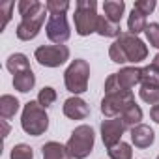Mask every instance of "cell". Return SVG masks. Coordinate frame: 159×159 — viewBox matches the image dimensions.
I'll return each mask as SVG.
<instances>
[{
	"label": "cell",
	"instance_id": "1",
	"mask_svg": "<svg viewBox=\"0 0 159 159\" xmlns=\"http://www.w3.org/2000/svg\"><path fill=\"white\" fill-rule=\"evenodd\" d=\"M90 83V64L84 58H75L64 71L66 90L73 96H81L88 90Z\"/></svg>",
	"mask_w": 159,
	"mask_h": 159
},
{
	"label": "cell",
	"instance_id": "2",
	"mask_svg": "<svg viewBox=\"0 0 159 159\" xmlns=\"http://www.w3.org/2000/svg\"><path fill=\"white\" fill-rule=\"evenodd\" d=\"M21 127L30 137H39L49 129V114L38 101H28L21 112Z\"/></svg>",
	"mask_w": 159,
	"mask_h": 159
},
{
	"label": "cell",
	"instance_id": "3",
	"mask_svg": "<svg viewBox=\"0 0 159 159\" xmlns=\"http://www.w3.org/2000/svg\"><path fill=\"white\" fill-rule=\"evenodd\" d=\"M98 2L96 0H77L75 2V13H73V25L75 32L79 36H90L98 30Z\"/></svg>",
	"mask_w": 159,
	"mask_h": 159
},
{
	"label": "cell",
	"instance_id": "4",
	"mask_svg": "<svg viewBox=\"0 0 159 159\" xmlns=\"http://www.w3.org/2000/svg\"><path fill=\"white\" fill-rule=\"evenodd\" d=\"M94 144H96V133H94L92 125H88V124L77 125L66 142L67 152L71 153L73 159H86L94 152Z\"/></svg>",
	"mask_w": 159,
	"mask_h": 159
},
{
	"label": "cell",
	"instance_id": "5",
	"mask_svg": "<svg viewBox=\"0 0 159 159\" xmlns=\"http://www.w3.org/2000/svg\"><path fill=\"white\" fill-rule=\"evenodd\" d=\"M71 52L67 45H39L34 51V58L43 67H60L69 60Z\"/></svg>",
	"mask_w": 159,
	"mask_h": 159
},
{
	"label": "cell",
	"instance_id": "6",
	"mask_svg": "<svg viewBox=\"0 0 159 159\" xmlns=\"http://www.w3.org/2000/svg\"><path fill=\"white\" fill-rule=\"evenodd\" d=\"M131 103H135L133 92L120 90L116 94H105V98L101 99V114L105 118H118Z\"/></svg>",
	"mask_w": 159,
	"mask_h": 159
},
{
	"label": "cell",
	"instance_id": "7",
	"mask_svg": "<svg viewBox=\"0 0 159 159\" xmlns=\"http://www.w3.org/2000/svg\"><path fill=\"white\" fill-rule=\"evenodd\" d=\"M116 41L122 45L127 62L139 64V62H142V60L148 58V45H146L139 36H133V34H129V32H122V36H120Z\"/></svg>",
	"mask_w": 159,
	"mask_h": 159
},
{
	"label": "cell",
	"instance_id": "8",
	"mask_svg": "<svg viewBox=\"0 0 159 159\" xmlns=\"http://www.w3.org/2000/svg\"><path fill=\"white\" fill-rule=\"evenodd\" d=\"M45 34L52 45H64L71 38V28L66 15H49V21L45 25Z\"/></svg>",
	"mask_w": 159,
	"mask_h": 159
},
{
	"label": "cell",
	"instance_id": "9",
	"mask_svg": "<svg viewBox=\"0 0 159 159\" xmlns=\"http://www.w3.org/2000/svg\"><path fill=\"white\" fill-rule=\"evenodd\" d=\"M47 13H49V11H47V8L43 6V10H41L39 13H36V15H32V17L21 19V23H19L17 28H15L17 38H19L21 41H32L34 38H38L39 30H41V26H43V23H45Z\"/></svg>",
	"mask_w": 159,
	"mask_h": 159
},
{
	"label": "cell",
	"instance_id": "10",
	"mask_svg": "<svg viewBox=\"0 0 159 159\" xmlns=\"http://www.w3.org/2000/svg\"><path fill=\"white\" fill-rule=\"evenodd\" d=\"M125 125L122 122V118H105L101 122V140L105 144V148H112L118 142H122V137L125 133Z\"/></svg>",
	"mask_w": 159,
	"mask_h": 159
},
{
	"label": "cell",
	"instance_id": "11",
	"mask_svg": "<svg viewBox=\"0 0 159 159\" xmlns=\"http://www.w3.org/2000/svg\"><path fill=\"white\" fill-rule=\"evenodd\" d=\"M62 112L69 120H84V118L90 116V107L81 96H71L64 101Z\"/></svg>",
	"mask_w": 159,
	"mask_h": 159
},
{
	"label": "cell",
	"instance_id": "12",
	"mask_svg": "<svg viewBox=\"0 0 159 159\" xmlns=\"http://www.w3.org/2000/svg\"><path fill=\"white\" fill-rule=\"evenodd\" d=\"M129 137H131V144L139 150H146L155 142V133L146 124H140V125H135L133 129H129Z\"/></svg>",
	"mask_w": 159,
	"mask_h": 159
},
{
	"label": "cell",
	"instance_id": "13",
	"mask_svg": "<svg viewBox=\"0 0 159 159\" xmlns=\"http://www.w3.org/2000/svg\"><path fill=\"white\" fill-rule=\"evenodd\" d=\"M118 83L124 90H129L133 92V88L137 84H140V75H142V67H137V66H125L122 67L118 73Z\"/></svg>",
	"mask_w": 159,
	"mask_h": 159
},
{
	"label": "cell",
	"instance_id": "14",
	"mask_svg": "<svg viewBox=\"0 0 159 159\" xmlns=\"http://www.w3.org/2000/svg\"><path fill=\"white\" fill-rule=\"evenodd\" d=\"M41 155L43 159H73L71 153L67 152V146L56 140H49L41 146Z\"/></svg>",
	"mask_w": 159,
	"mask_h": 159
},
{
	"label": "cell",
	"instance_id": "15",
	"mask_svg": "<svg viewBox=\"0 0 159 159\" xmlns=\"http://www.w3.org/2000/svg\"><path fill=\"white\" fill-rule=\"evenodd\" d=\"M36 86V75L32 69H26V71H21L17 75H13V88L21 94H28L30 90H34Z\"/></svg>",
	"mask_w": 159,
	"mask_h": 159
},
{
	"label": "cell",
	"instance_id": "16",
	"mask_svg": "<svg viewBox=\"0 0 159 159\" xmlns=\"http://www.w3.org/2000/svg\"><path fill=\"white\" fill-rule=\"evenodd\" d=\"M96 34H99L101 38H114V39H118L122 36V26H120V23H114V21L107 19L105 15H99Z\"/></svg>",
	"mask_w": 159,
	"mask_h": 159
},
{
	"label": "cell",
	"instance_id": "17",
	"mask_svg": "<svg viewBox=\"0 0 159 159\" xmlns=\"http://www.w3.org/2000/svg\"><path fill=\"white\" fill-rule=\"evenodd\" d=\"M21 109V103L15 96L11 94H4L0 96V116H2V120H11Z\"/></svg>",
	"mask_w": 159,
	"mask_h": 159
},
{
	"label": "cell",
	"instance_id": "18",
	"mask_svg": "<svg viewBox=\"0 0 159 159\" xmlns=\"http://www.w3.org/2000/svg\"><path fill=\"white\" fill-rule=\"evenodd\" d=\"M120 118H122V122H124V125L127 127V129H133L135 125H140L142 124V118H144V112H142V109H140V105H137V103H131L122 114H120Z\"/></svg>",
	"mask_w": 159,
	"mask_h": 159
},
{
	"label": "cell",
	"instance_id": "19",
	"mask_svg": "<svg viewBox=\"0 0 159 159\" xmlns=\"http://www.w3.org/2000/svg\"><path fill=\"white\" fill-rule=\"evenodd\" d=\"M125 13V2L124 0H105L103 2V15L114 23H120Z\"/></svg>",
	"mask_w": 159,
	"mask_h": 159
},
{
	"label": "cell",
	"instance_id": "20",
	"mask_svg": "<svg viewBox=\"0 0 159 159\" xmlns=\"http://www.w3.org/2000/svg\"><path fill=\"white\" fill-rule=\"evenodd\" d=\"M6 69H8L11 75H17V73H21V71L32 69V67H30V60H28L26 54H23V52H13V54H10L8 60H6Z\"/></svg>",
	"mask_w": 159,
	"mask_h": 159
},
{
	"label": "cell",
	"instance_id": "21",
	"mask_svg": "<svg viewBox=\"0 0 159 159\" xmlns=\"http://www.w3.org/2000/svg\"><path fill=\"white\" fill-rule=\"evenodd\" d=\"M146 26H148L146 17H144L140 11L131 10V13H129V17H127V32L133 34V36H139L140 32L146 30Z\"/></svg>",
	"mask_w": 159,
	"mask_h": 159
},
{
	"label": "cell",
	"instance_id": "22",
	"mask_svg": "<svg viewBox=\"0 0 159 159\" xmlns=\"http://www.w3.org/2000/svg\"><path fill=\"white\" fill-rule=\"evenodd\" d=\"M45 4H41L39 0H19V4H17V11L21 15V19L25 17H32L36 13H39L43 10Z\"/></svg>",
	"mask_w": 159,
	"mask_h": 159
},
{
	"label": "cell",
	"instance_id": "23",
	"mask_svg": "<svg viewBox=\"0 0 159 159\" xmlns=\"http://www.w3.org/2000/svg\"><path fill=\"white\" fill-rule=\"evenodd\" d=\"M140 86H152V88H159V69L155 66H144L142 67V75H140Z\"/></svg>",
	"mask_w": 159,
	"mask_h": 159
},
{
	"label": "cell",
	"instance_id": "24",
	"mask_svg": "<svg viewBox=\"0 0 159 159\" xmlns=\"http://www.w3.org/2000/svg\"><path fill=\"white\" fill-rule=\"evenodd\" d=\"M107 153H109L111 159H133V148H131V144H127L124 140L118 142L116 146L109 148Z\"/></svg>",
	"mask_w": 159,
	"mask_h": 159
},
{
	"label": "cell",
	"instance_id": "25",
	"mask_svg": "<svg viewBox=\"0 0 159 159\" xmlns=\"http://www.w3.org/2000/svg\"><path fill=\"white\" fill-rule=\"evenodd\" d=\"M56 99H58L56 90H54L52 86H43V88L39 90V94H38V99H36V101H38L43 109H47V107L54 105V103H56Z\"/></svg>",
	"mask_w": 159,
	"mask_h": 159
},
{
	"label": "cell",
	"instance_id": "26",
	"mask_svg": "<svg viewBox=\"0 0 159 159\" xmlns=\"http://www.w3.org/2000/svg\"><path fill=\"white\" fill-rule=\"evenodd\" d=\"M10 159H34V150L32 146L19 142L10 150Z\"/></svg>",
	"mask_w": 159,
	"mask_h": 159
},
{
	"label": "cell",
	"instance_id": "27",
	"mask_svg": "<svg viewBox=\"0 0 159 159\" xmlns=\"http://www.w3.org/2000/svg\"><path fill=\"white\" fill-rule=\"evenodd\" d=\"M69 6L71 4L67 0H49V2H45V8H47L49 15H66Z\"/></svg>",
	"mask_w": 159,
	"mask_h": 159
},
{
	"label": "cell",
	"instance_id": "28",
	"mask_svg": "<svg viewBox=\"0 0 159 159\" xmlns=\"http://www.w3.org/2000/svg\"><path fill=\"white\" fill-rule=\"evenodd\" d=\"M139 96H140V99L144 101V103H148V105H157L159 103V88H152V86H140V90H139Z\"/></svg>",
	"mask_w": 159,
	"mask_h": 159
},
{
	"label": "cell",
	"instance_id": "29",
	"mask_svg": "<svg viewBox=\"0 0 159 159\" xmlns=\"http://www.w3.org/2000/svg\"><path fill=\"white\" fill-rule=\"evenodd\" d=\"M109 56H111V60H112L114 64H127L125 52H124L122 45H120L116 39H114V41H112V45L109 47Z\"/></svg>",
	"mask_w": 159,
	"mask_h": 159
},
{
	"label": "cell",
	"instance_id": "30",
	"mask_svg": "<svg viewBox=\"0 0 159 159\" xmlns=\"http://www.w3.org/2000/svg\"><path fill=\"white\" fill-rule=\"evenodd\" d=\"M144 34H146V39H148L150 47L159 49V23H150L146 26Z\"/></svg>",
	"mask_w": 159,
	"mask_h": 159
},
{
	"label": "cell",
	"instance_id": "31",
	"mask_svg": "<svg viewBox=\"0 0 159 159\" xmlns=\"http://www.w3.org/2000/svg\"><path fill=\"white\" fill-rule=\"evenodd\" d=\"M103 90H105V94H116V92L124 90V88L120 86V83H118V75H116V73H111V75L105 79ZM127 92H129V90H127Z\"/></svg>",
	"mask_w": 159,
	"mask_h": 159
},
{
	"label": "cell",
	"instance_id": "32",
	"mask_svg": "<svg viewBox=\"0 0 159 159\" xmlns=\"http://www.w3.org/2000/svg\"><path fill=\"white\" fill-rule=\"evenodd\" d=\"M155 6H157V2H155V0H137V2H135V6H133V10L140 11V13L146 17V15L153 13Z\"/></svg>",
	"mask_w": 159,
	"mask_h": 159
},
{
	"label": "cell",
	"instance_id": "33",
	"mask_svg": "<svg viewBox=\"0 0 159 159\" xmlns=\"http://www.w3.org/2000/svg\"><path fill=\"white\" fill-rule=\"evenodd\" d=\"M13 8H15V2H6L4 6H0V11H2V15H4V25H2V30L8 26V23L11 21V11H13Z\"/></svg>",
	"mask_w": 159,
	"mask_h": 159
},
{
	"label": "cell",
	"instance_id": "34",
	"mask_svg": "<svg viewBox=\"0 0 159 159\" xmlns=\"http://www.w3.org/2000/svg\"><path fill=\"white\" fill-rule=\"evenodd\" d=\"M150 118H152L155 124H159V103H157V105H153V107L150 109Z\"/></svg>",
	"mask_w": 159,
	"mask_h": 159
},
{
	"label": "cell",
	"instance_id": "35",
	"mask_svg": "<svg viewBox=\"0 0 159 159\" xmlns=\"http://www.w3.org/2000/svg\"><path fill=\"white\" fill-rule=\"evenodd\" d=\"M2 125H4V139L10 135V124H8V120H2Z\"/></svg>",
	"mask_w": 159,
	"mask_h": 159
},
{
	"label": "cell",
	"instance_id": "36",
	"mask_svg": "<svg viewBox=\"0 0 159 159\" xmlns=\"http://www.w3.org/2000/svg\"><path fill=\"white\" fill-rule=\"evenodd\" d=\"M152 66H155V67L159 69V52H157V54L153 56V60H152Z\"/></svg>",
	"mask_w": 159,
	"mask_h": 159
},
{
	"label": "cell",
	"instance_id": "37",
	"mask_svg": "<svg viewBox=\"0 0 159 159\" xmlns=\"http://www.w3.org/2000/svg\"><path fill=\"white\" fill-rule=\"evenodd\" d=\"M155 159H159V155H157V157H155Z\"/></svg>",
	"mask_w": 159,
	"mask_h": 159
}]
</instances>
